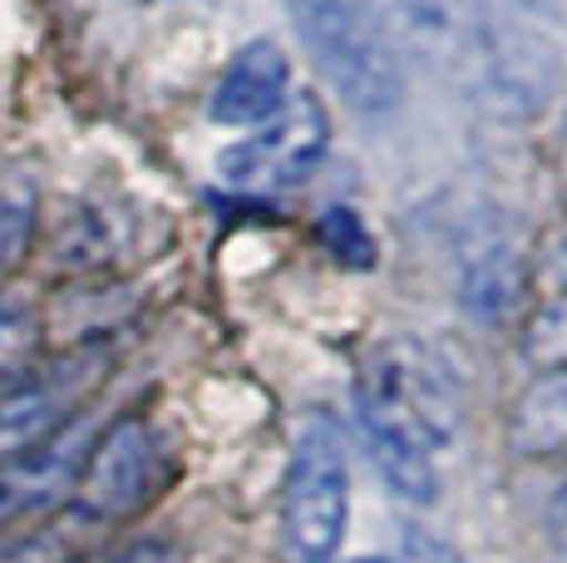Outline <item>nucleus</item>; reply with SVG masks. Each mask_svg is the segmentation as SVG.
I'll use <instances>...</instances> for the list:
<instances>
[{
	"instance_id": "13",
	"label": "nucleus",
	"mask_w": 567,
	"mask_h": 563,
	"mask_svg": "<svg viewBox=\"0 0 567 563\" xmlns=\"http://www.w3.org/2000/svg\"><path fill=\"white\" fill-rule=\"evenodd\" d=\"M321 237L331 243V253L341 257V263L370 267V237H365V227L351 208H326L321 213Z\"/></svg>"
},
{
	"instance_id": "15",
	"label": "nucleus",
	"mask_w": 567,
	"mask_h": 563,
	"mask_svg": "<svg viewBox=\"0 0 567 563\" xmlns=\"http://www.w3.org/2000/svg\"><path fill=\"white\" fill-rule=\"evenodd\" d=\"M104 563H173V554L168 549H158V544H138V549H124V554H114Z\"/></svg>"
},
{
	"instance_id": "17",
	"label": "nucleus",
	"mask_w": 567,
	"mask_h": 563,
	"mask_svg": "<svg viewBox=\"0 0 567 563\" xmlns=\"http://www.w3.org/2000/svg\"><path fill=\"white\" fill-rule=\"evenodd\" d=\"M558 277H567V237H563V247H558Z\"/></svg>"
},
{
	"instance_id": "12",
	"label": "nucleus",
	"mask_w": 567,
	"mask_h": 563,
	"mask_svg": "<svg viewBox=\"0 0 567 563\" xmlns=\"http://www.w3.org/2000/svg\"><path fill=\"white\" fill-rule=\"evenodd\" d=\"M35 233V198L30 193H0V277L25 257Z\"/></svg>"
},
{
	"instance_id": "9",
	"label": "nucleus",
	"mask_w": 567,
	"mask_h": 563,
	"mask_svg": "<svg viewBox=\"0 0 567 563\" xmlns=\"http://www.w3.org/2000/svg\"><path fill=\"white\" fill-rule=\"evenodd\" d=\"M514 446L523 454L567 450V371H548L533 381L514 406Z\"/></svg>"
},
{
	"instance_id": "14",
	"label": "nucleus",
	"mask_w": 567,
	"mask_h": 563,
	"mask_svg": "<svg viewBox=\"0 0 567 563\" xmlns=\"http://www.w3.org/2000/svg\"><path fill=\"white\" fill-rule=\"evenodd\" d=\"M405 563H464V559L434 534H424V529H405Z\"/></svg>"
},
{
	"instance_id": "11",
	"label": "nucleus",
	"mask_w": 567,
	"mask_h": 563,
	"mask_svg": "<svg viewBox=\"0 0 567 563\" xmlns=\"http://www.w3.org/2000/svg\"><path fill=\"white\" fill-rule=\"evenodd\" d=\"M528 356L548 371H567V291L538 307V317L528 321Z\"/></svg>"
},
{
	"instance_id": "8",
	"label": "nucleus",
	"mask_w": 567,
	"mask_h": 563,
	"mask_svg": "<svg viewBox=\"0 0 567 563\" xmlns=\"http://www.w3.org/2000/svg\"><path fill=\"white\" fill-rule=\"evenodd\" d=\"M460 297L478 321H504L523 297V257L504 227H478L460 247Z\"/></svg>"
},
{
	"instance_id": "1",
	"label": "nucleus",
	"mask_w": 567,
	"mask_h": 563,
	"mask_svg": "<svg viewBox=\"0 0 567 563\" xmlns=\"http://www.w3.org/2000/svg\"><path fill=\"white\" fill-rule=\"evenodd\" d=\"M355 410L390 490L410 504H434L440 494L434 454L460 436L464 420L450 361L414 337L375 346L355 381Z\"/></svg>"
},
{
	"instance_id": "3",
	"label": "nucleus",
	"mask_w": 567,
	"mask_h": 563,
	"mask_svg": "<svg viewBox=\"0 0 567 563\" xmlns=\"http://www.w3.org/2000/svg\"><path fill=\"white\" fill-rule=\"evenodd\" d=\"M301 45L361 119H385L405 100V70L365 0H281Z\"/></svg>"
},
{
	"instance_id": "16",
	"label": "nucleus",
	"mask_w": 567,
	"mask_h": 563,
	"mask_svg": "<svg viewBox=\"0 0 567 563\" xmlns=\"http://www.w3.org/2000/svg\"><path fill=\"white\" fill-rule=\"evenodd\" d=\"M548 524H553V539H558V549L567 554V484L558 490V500H553V514H548Z\"/></svg>"
},
{
	"instance_id": "10",
	"label": "nucleus",
	"mask_w": 567,
	"mask_h": 563,
	"mask_svg": "<svg viewBox=\"0 0 567 563\" xmlns=\"http://www.w3.org/2000/svg\"><path fill=\"white\" fill-rule=\"evenodd\" d=\"M35 346H40V311L25 297H6L0 291V381L35 371Z\"/></svg>"
},
{
	"instance_id": "2",
	"label": "nucleus",
	"mask_w": 567,
	"mask_h": 563,
	"mask_svg": "<svg viewBox=\"0 0 567 563\" xmlns=\"http://www.w3.org/2000/svg\"><path fill=\"white\" fill-rule=\"evenodd\" d=\"M395 55L420 60L430 74L468 94H504L514 84L504 40L484 0H365Z\"/></svg>"
},
{
	"instance_id": "7",
	"label": "nucleus",
	"mask_w": 567,
	"mask_h": 563,
	"mask_svg": "<svg viewBox=\"0 0 567 563\" xmlns=\"http://www.w3.org/2000/svg\"><path fill=\"white\" fill-rule=\"evenodd\" d=\"M287 84H291L287 55H281L271 40H252L247 50H237V60L227 64V74L217 80L207 114H213L217 124H233V129L261 124V119H271L281 110Z\"/></svg>"
},
{
	"instance_id": "4",
	"label": "nucleus",
	"mask_w": 567,
	"mask_h": 563,
	"mask_svg": "<svg viewBox=\"0 0 567 563\" xmlns=\"http://www.w3.org/2000/svg\"><path fill=\"white\" fill-rule=\"evenodd\" d=\"M346 514H351V470H346V446L326 420H311L297 440L287 474V549L297 563H331L346 539Z\"/></svg>"
},
{
	"instance_id": "18",
	"label": "nucleus",
	"mask_w": 567,
	"mask_h": 563,
	"mask_svg": "<svg viewBox=\"0 0 567 563\" xmlns=\"http://www.w3.org/2000/svg\"><path fill=\"white\" fill-rule=\"evenodd\" d=\"M355 563H380V559H355Z\"/></svg>"
},
{
	"instance_id": "6",
	"label": "nucleus",
	"mask_w": 567,
	"mask_h": 563,
	"mask_svg": "<svg viewBox=\"0 0 567 563\" xmlns=\"http://www.w3.org/2000/svg\"><path fill=\"white\" fill-rule=\"evenodd\" d=\"M326 144H331L326 110L311 94H301L287 114H271V124L261 129V134L223 149L217 168H223V178L237 183V188L287 193L316 173V164L326 158Z\"/></svg>"
},
{
	"instance_id": "5",
	"label": "nucleus",
	"mask_w": 567,
	"mask_h": 563,
	"mask_svg": "<svg viewBox=\"0 0 567 563\" xmlns=\"http://www.w3.org/2000/svg\"><path fill=\"white\" fill-rule=\"evenodd\" d=\"M163 474V450L154 430L144 420H114L80 460V474L70 484L74 514L90 524H118V519L138 514L148 494L158 490Z\"/></svg>"
}]
</instances>
